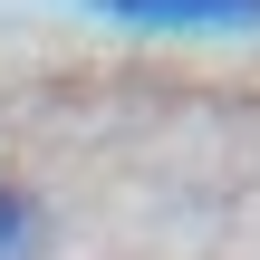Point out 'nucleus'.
Instances as JSON below:
<instances>
[{"label": "nucleus", "instance_id": "obj_1", "mask_svg": "<svg viewBox=\"0 0 260 260\" xmlns=\"http://www.w3.org/2000/svg\"><path fill=\"white\" fill-rule=\"evenodd\" d=\"M106 29H145V39H251L260 0H68Z\"/></svg>", "mask_w": 260, "mask_h": 260}, {"label": "nucleus", "instance_id": "obj_2", "mask_svg": "<svg viewBox=\"0 0 260 260\" xmlns=\"http://www.w3.org/2000/svg\"><path fill=\"white\" fill-rule=\"evenodd\" d=\"M48 241H58L48 203H39L19 174H0V260H48Z\"/></svg>", "mask_w": 260, "mask_h": 260}]
</instances>
